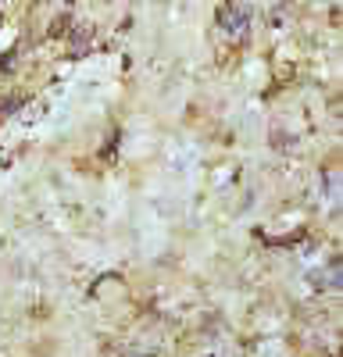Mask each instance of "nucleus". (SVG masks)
Returning <instances> with one entry per match:
<instances>
[]
</instances>
